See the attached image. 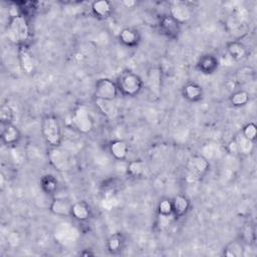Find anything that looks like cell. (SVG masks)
<instances>
[{
  "label": "cell",
  "instance_id": "obj_1",
  "mask_svg": "<svg viewBox=\"0 0 257 257\" xmlns=\"http://www.w3.org/2000/svg\"><path fill=\"white\" fill-rule=\"evenodd\" d=\"M7 36L9 40L15 44L25 45L30 37L29 25L23 14L12 16L9 19Z\"/></svg>",
  "mask_w": 257,
  "mask_h": 257
},
{
  "label": "cell",
  "instance_id": "obj_2",
  "mask_svg": "<svg viewBox=\"0 0 257 257\" xmlns=\"http://www.w3.org/2000/svg\"><path fill=\"white\" fill-rule=\"evenodd\" d=\"M210 163L203 155H195L191 157L186 165L185 178L190 184L197 183L208 173Z\"/></svg>",
  "mask_w": 257,
  "mask_h": 257
},
{
  "label": "cell",
  "instance_id": "obj_3",
  "mask_svg": "<svg viewBox=\"0 0 257 257\" xmlns=\"http://www.w3.org/2000/svg\"><path fill=\"white\" fill-rule=\"evenodd\" d=\"M47 157L50 165L58 172H68L73 168V158L70 152L60 146L50 147Z\"/></svg>",
  "mask_w": 257,
  "mask_h": 257
},
{
  "label": "cell",
  "instance_id": "obj_4",
  "mask_svg": "<svg viewBox=\"0 0 257 257\" xmlns=\"http://www.w3.org/2000/svg\"><path fill=\"white\" fill-rule=\"evenodd\" d=\"M41 133L43 139L50 147L60 146L62 142V132L58 119L54 115H46L41 122Z\"/></svg>",
  "mask_w": 257,
  "mask_h": 257
},
{
  "label": "cell",
  "instance_id": "obj_5",
  "mask_svg": "<svg viewBox=\"0 0 257 257\" xmlns=\"http://www.w3.org/2000/svg\"><path fill=\"white\" fill-rule=\"evenodd\" d=\"M116 85L122 94L135 96L142 90L144 82L138 74L131 71H125L122 72L118 77Z\"/></svg>",
  "mask_w": 257,
  "mask_h": 257
},
{
  "label": "cell",
  "instance_id": "obj_6",
  "mask_svg": "<svg viewBox=\"0 0 257 257\" xmlns=\"http://www.w3.org/2000/svg\"><path fill=\"white\" fill-rule=\"evenodd\" d=\"M72 126L80 134H88L93 128V121L88 109L80 104L77 105L71 115Z\"/></svg>",
  "mask_w": 257,
  "mask_h": 257
},
{
  "label": "cell",
  "instance_id": "obj_7",
  "mask_svg": "<svg viewBox=\"0 0 257 257\" xmlns=\"http://www.w3.org/2000/svg\"><path fill=\"white\" fill-rule=\"evenodd\" d=\"M118 92V88L115 82L108 78H101L95 82L94 96L98 99L114 100Z\"/></svg>",
  "mask_w": 257,
  "mask_h": 257
},
{
  "label": "cell",
  "instance_id": "obj_8",
  "mask_svg": "<svg viewBox=\"0 0 257 257\" xmlns=\"http://www.w3.org/2000/svg\"><path fill=\"white\" fill-rule=\"evenodd\" d=\"M169 15L179 24L188 22L193 15L191 7L184 2H174L169 8Z\"/></svg>",
  "mask_w": 257,
  "mask_h": 257
},
{
  "label": "cell",
  "instance_id": "obj_9",
  "mask_svg": "<svg viewBox=\"0 0 257 257\" xmlns=\"http://www.w3.org/2000/svg\"><path fill=\"white\" fill-rule=\"evenodd\" d=\"M159 27L163 34L171 39L178 38L180 34V24L170 15H163L159 21Z\"/></svg>",
  "mask_w": 257,
  "mask_h": 257
},
{
  "label": "cell",
  "instance_id": "obj_10",
  "mask_svg": "<svg viewBox=\"0 0 257 257\" xmlns=\"http://www.w3.org/2000/svg\"><path fill=\"white\" fill-rule=\"evenodd\" d=\"M18 58H19V63H20L21 69L25 73L31 74L35 69V62H34V58L31 54L30 50L27 48L26 45L19 46Z\"/></svg>",
  "mask_w": 257,
  "mask_h": 257
},
{
  "label": "cell",
  "instance_id": "obj_11",
  "mask_svg": "<svg viewBox=\"0 0 257 257\" xmlns=\"http://www.w3.org/2000/svg\"><path fill=\"white\" fill-rule=\"evenodd\" d=\"M1 126L2 142L7 146H15L21 138L20 132L17 126H15L13 123L1 124Z\"/></svg>",
  "mask_w": 257,
  "mask_h": 257
},
{
  "label": "cell",
  "instance_id": "obj_12",
  "mask_svg": "<svg viewBox=\"0 0 257 257\" xmlns=\"http://www.w3.org/2000/svg\"><path fill=\"white\" fill-rule=\"evenodd\" d=\"M52 214L60 217L71 216L72 203L64 198H55L49 207Z\"/></svg>",
  "mask_w": 257,
  "mask_h": 257
},
{
  "label": "cell",
  "instance_id": "obj_13",
  "mask_svg": "<svg viewBox=\"0 0 257 257\" xmlns=\"http://www.w3.org/2000/svg\"><path fill=\"white\" fill-rule=\"evenodd\" d=\"M190 201L185 195H177L172 200V206H173V215L175 219H179L184 217L189 209H190Z\"/></svg>",
  "mask_w": 257,
  "mask_h": 257
},
{
  "label": "cell",
  "instance_id": "obj_14",
  "mask_svg": "<svg viewBox=\"0 0 257 257\" xmlns=\"http://www.w3.org/2000/svg\"><path fill=\"white\" fill-rule=\"evenodd\" d=\"M95 103L100 112L109 119H114L117 116L118 108L114 100L109 99H98L95 98Z\"/></svg>",
  "mask_w": 257,
  "mask_h": 257
},
{
  "label": "cell",
  "instance_id": "obj_15",
  "mask_svg": "<svg viewBox=\"0 0 257 257\" xmlns=\"http://www.w3.org/2000/svg\"><path fill=\"white\" fill-rule=\"evenodd\" d=\"M233 141L236 146L237 154L242 155V156H249L253 152L254 142L245 138L241 134V132L238 135H236V137L233 139Z\"/></svg>",
  "mask_w": 257,
  "mask_h": 257
},
{
  "label": "cell",
  "instance_id": "obj_16",
  "mask_svg": "<svg viewBox=\"0 0 257 257\" xmlns=\"http://www.w3.org/2000/svg\"><path fill=\"white\" fill-rule=\"evenodd\" d=\"M118 38L123 45L128 47H134L138 45L141 39L139 31L134 28H123L119 32Z\"/></svg>",
  "mask_w": 257,
  "mask_h": 257
},
{
  "label": "cell",
  "instance_id": "obj_17",
  "mask_svg": "<svg viewBox=\"0 0 257 257\" xmlns=\"http://www.w3.org/2000/svg\"><path fill=\"white\" fill-rule=\"evenodd\" d=\"M219 65V60L215 56L211 54H206L203 55L199 61H198V68L200 71H202L205 74H210L213 73Z\"/></svg>",
  "mask_w": 257,
  "mask_h": 257
},
{
  "label": "cell",
  "instance_id": "obj_18",
  "mask_svg": "<svg viewBox=\"0 0 257 257\" xmlns=\"http://www.w3.org/2000/svg\"><path fill=\"white\" fill-rule=\"evenodd\" d=\"M110 155L117 161H123L128 153V147L122 140H114L108 147Z\"/></svg>",
  "mask_w": 257,
  "mask_h": 257
},
{
  "label": "cell",
  "instance_id": "obj_19",
  "mask_svg": "<svg viewBox=\"0 0 257 257\" xmlns=\"http://www.w3.org/2000/svg\"><path fill=\"white\" fill-rule=\"evenodd\" d=\"M147 82L151 91L155 94L160 93L161 83H162V73L161 70L157 67H153L148 71Z\"/></svg>",
  "mask_w": 257,
  "mask_h": 257
},
{
  "label": "cell",
  "instance_id": "obj_20",
  "mask_svg": "<svg viewBox=\"0 0 257 257\" xmlns=\"http://www.w3.org/2000/svg\"><path fill=\"white\" fill-rule=\"evenodd\" d=\"M183 95L189 101L196 102L202 98L203 89L199 84L195 82H189L183 87Z\"/></svg>",
  "mask_w": 257,
  "mask_h": 257
},
{
  "label": "cell",
  "instance_id": "obj_21",
  "mask_svg": "<svg viewBox=\"0 0 257 257\" xmlns=\"http://www.w3.org/2000/svg\"><path fill=\"white\" fill-rule=\"evenodd\" d=\"M71 216L80 222H84V221L88 220L90 217L89 206L85 202H82V201L73 203Z\"/></svg>",
  "mask_w": 257,
  "mask_h": 257
},
{
  "label": "cell",
  "instance_id": "obj_22",
  "mask_svg": "<svg viewBox=\"0 0 257 257\" xmlns=\"http://www.w3.org/2000/svg\"><path fill=\"white\" fill-rule=\"evenodd\" d=\"M226 53L234 60V61H239L243 59L247 53L246 47L238 41H232L227 44L226 48Z\"/></svg>",
  "mask_w": 257,
  "mask_h": 257
},
{
  "label": "cell",
  "instance_id": "obj_23",
  "mask_svg": "<svg viewBox=\"0 0 257 257\" xmlns=\"http://www.w3.org/2000/svg\"><path fill=\"white\" fill-rule=\"evenodd\" d=\"M91 10L95 16L100 18H106L112 12V6L110 2L105 0L94 1L91 4Z\"/></svg>",
  "mask_w": 257,
  "mask_h": 257
},
{
  "label": "cell",
  "instance_id": "obj_24",
  "mask_svg": "<svg viewBox=\"0 0 257 257\" xmlns=\"http://www.w3.org/2000/svg\"><path fill=\"white\" fill-rule=\"evenodd\" d=\"M124 245V239L123 236L120 233H114L110 235L106 241V247L107 250L111 254H117L120 252Z\"/></svg>",
  "mask_w": 257,
  "mask_h": 257
},
{
  "label": "cell",
  "instance_id": "obj_25",
  "mask_svg": "<svg viewBox=\"0 0 257 257\" xmlns=\"http://www.w3.org/2000/svg\"><path fill=\"white\" fill-rule=\"evenodd\" d=\"M223 254L227 257L244 256L245 255V246L242 241H232L225 247Z\"/></svg>",
  "mask_w": 257,
  "mask_h": 257
},
{
  "label": "cell",
  "instance_id": "obj_26",
  "mask_svg": "<svg viewBox=\"0 0 257 257\" xmlns=\"http://www.w3.org/2000/svg\"><path fill=\"white\" fill-rule=\"evenodd\" d=\"M40 186L45 194L53 195L57 190V181L53 176L45 175L40 181Z\"/></svg>",
  "mask_w": 257,
  "mask_h": 257
},
{
  "label": "cell",
  "instance_id": "obj_27",
  "mask_svg": "<svg viewBox=\"0 0 257 257\" xmlns=\"http://www.w3.org/2000/svg\"><path fill=\"white\" fill-rule=\"evenodd\" d=\"M144 172H145V164L141 160L131 161L126 165V173L134 178L141 177L144 174Z\"/></svg>",
  "mask_w": 257,
  "mask_h": 257
},
{
  "label": "cell",
  "instance_id": "obj_28",
  "mask_svg": "<svg viewBox=\"0 0 257 257\" xmlns=\"http://www.w3.org/2000/svg\"><path fill=\"white\" fill-rule=\"evenodd\" d=\"M249 101V93L246 90L240 89L232 93L230 96V102L234 106L246 105Z\"/></svg>",
  "mask_w": 257,
  "mask_h": 257
},
{
  "label": "cell",
  "instance_id": "obj_29",
  "mask_svg": "<svg viewBox=\"0 0 257 257\" xmlns=\"http://www.w3.org/2000/svg\"><path fill=\"white\" fill-rule=\"evenodd\" d=\"M14 119V111L12 107L8 104H3L0 108V120L1 124L12 123Z\"/></svg>",
  "mask_w": 257,
  "mask_h": 257
},
{
  "label": "cell",
  "instance_id": "obj_30",
  "mask_svg": "<svg viewBox=\"0 0 257 257\" xmlns=\"http://www.w3.org/2000/svg\"><path fill=\"white\" fill-rule=\"evenodd\" d=\"M158 214L159 215H165V216L173 215L172 200L162 199L159 202V205H158Z\"/></svg>",
  "mask_w": 257,
  "mask_h": 257
},
{
  "label": "cell",
  "instance_id": "obj_31",
  "mask_svg": "<svg viewBox=\"0 0 257 257\" xmlns=\"http://www.w3.org/2000/svg\"><path fill=\"white\" fill-rule=\"evenodd\" d=\"M175 217L174 215H170V216H165V215H159L157 217V226L160 230H166L168 229L172 223L174 222Z\"/></svg>",
  "mask_w": 257,
  "mask_h": 257
},
{
  "label": "cell",
  "instance_id": "obj_32",
  "mask_svg": "<svg viewBox=\"0 0 257 257\" xmlns=\"http://www.w3.org/2000/svg\"><path fill=\"white\" fill-rule=\"evenodd\" d=\"M241 134L245 138H247L248 140L254 142L255 139H256V135H257V126H256V124L254 122H249V123L245 124L243 130H242V132H241Z\"/></svg>",
  "mask_w": 257,
  "mask_h": 257
},
{
  "label": "cell",
  "instance_id": "obj_33",
  "mask_svg": "<svg viewBox=\"0 0 257 257\" xmlns=\"http://www.w3.org/2000/svg\"><path fill=\"white\" fill-rule=\"evenodd\" d=\"M254 75V71L250 67H243L237 71V80L241 82L250 81L251 77Z\"/></svg>",
  "mask_w": 257,
  "mask_h": 257
},
{
  "label": "cell",
  "instance_id": "obj_34",
  "mask_svg": "<svg viewBox=\"0 0 257 257\" xmlns=\"http://www.w3.org/2000/svg\"><path fill=\"white\" fill-rule=\"evenodd\" d=\"M122 4L126 7V8H132L133 6H135L137 4L136 1H122Z\"/></svg>",
  "mask_w": 257,
  "mask_h": 257
}]
</instances>
